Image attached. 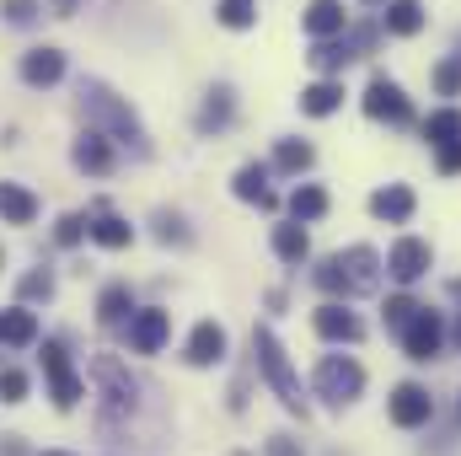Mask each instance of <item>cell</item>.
Returning a JSON list of instances; mask_svg holds the SVG:
<instances>
[{"mask_svg":"<svg viewBox=\"0 0 461 456\" xmlns=\"http://www.w3.org/2000/svg\"><path fill=\"white\" fill-rule=\"evenodd\" d=\"M76 108H81V118H86L92 129H103L113 145L134 150V156H150V140H145L140 118H134V108L118 97L113 87H103V81H81V87H76Z\"/></svg>","mask_w":461,"mask_h":456,"instance_id":"1","label":"cell"},{"mask_svg":"<svg viewBox=\"0 0 461 456\" xmlns=\"http://www.w3.org/2000/svg\"><path fill=\"white\" fill-rule=\"evenodd\" d=\"M317 279V290H328V296H375L381 290V252L375 247H348V252H333V258H322V269L312 274Z\"/></svg>","mask_w":461,"mask_h":456,"instance_id":"2","label":"cell"},{"mask_svg":"<svg viewBox=\"0 0 461 456\" xmlns=\"http://www.w3.org/2000/svg\"><path fill=\"white\" fill-rule=\"evenodd\" d=\"M252 354H258V370H263V381L274 387V397L290 408V414H312V403H306V392H301V376H295V365H290V354H285V343L274 339V328H252Z\"/></svg>","mask_w":461,"mask_h":456,"instance_id":"3","label":"cell"},{"mask_svg":"<svg viewBox=\"0 0 461 456\" xmlns=\"http://www.w3.org/2000/svg\"><path fill=\"white\" fill-rule=\"evenodd\" d=\"M312 392H317L328 408H348V403L365 392V365L348 360V354H322V360H317V376H312Z\"/></svg>","mask_w":461,"mask_h":456,"instance_id":"4","label":"cell"},{"mask_svg":"<svg viewBox=\"0 0 461 456\" xmlns=\"http://www.w3.org/2000/svg\"><path fill=\"white\" fill-rule=\"evenodd\" d=\"M38 360H43V376H49V397H54V408H59V414H70V408L86 397V381L70 370V354H65V343L49 339Z\"/></svg>","mask_w":461,"mask_h":456,"instance_id":"5","label":"cell"},{"mask_svg":"<svg viewBox=\"0 0 461 456\" xmlns=\"http://www.w3.org/2000/svg\"><path fill=\"white\" fill-rule=\"evenodd\" d=\"M446 349V323H440V312H429V306H419L413 317H408V328H402V354L408 360H435Z\"/></svg>","mask_w":461,"mask_h":456,"instance_id":"6","label":"cell"},{"mask_svg":"<svg viewBox=\"0 0 461 456\" xmlns=\"http://www.w3.org/2000/svg\"><path fill=\"white\" fill-rule=\"evenodd\" d=\"M172 333V317L161 312V306H134L129 312V323H123V343L134 349V354H156L161 343Z\"/></svg>","mask_w":461,"mask_h":456,"instance_id":"7","label":"cell"},{"mask_svg":"<svg viewBox=\"0 0 461 456\" xmlns=\"http://www.w3.org/2000/svg\"><path fill=\"white\" fill-rule=\"evenodd\" d=\"M70 161H76L86 178H108V172L118 167V145L103 134V129H92V123H86V129L76 134V145H70Z\"/></svg>","mask_w":461,"mask_h":456,"instance_id":"8","label":"cell"},{"mask_svg":"<svg viewBox=\"0 0 461 456\" xmlns=\"http://www.w3.org/2000/svg\"><path fill=\"white\" fill-rule=\"evenodd\" d=\"M429 263H435V247H429L424 236H402V242H392V252H386V274H392L397 285L424 279V274H429Z\"/></svg>","mask_w":461,"mask_h":456,"instance_id":"9","label":"cell"},{"mask_svg":"<svg viewBox=\"0 0 461 456\" xmlns=\"http://www.w3.org/2000/svg\"><path fill=\"white\" fill-rule=\"evenodd\" d=\"M386 414H392V424H397V430H419V424H429V419H435V397H429V387L402 381V387L392 392Z\"/></svg>","mask_w":461,"mask_h":456,"instance_id":"10","label":"cell"},{"mask_svg":"<svg viewBox=\"0 0 461 456\" xmlns=\"http://www.w3.org/2000/svg\"><path fill=\"white\" fill-rule=\"evenodd\" d=\"M365 114L370 118H386V123H413V103L402 97V87L397 81H386V76H370V87H365Z\"/></svg>","mask_w":461,"mask_h":456,"instance_id":"11","label":"cell"},{"mask_svg":"<svg viewBox=\"0 0 461 456\" xmlns=\"http://www.w3.org/2000/svg\"><path fill=\"white\" fill-rule=\"evenodd\" d=\"M312 328H317V339H328V343H359L365 339V323H359L348 306H339V301L317 306V312H312Z\"/></svg>","mask_w":461,"mask_h":456,"instance_id":"12","label":"cell"},{"mask_svg":"<svg viewBox=\"0 0 461 456\" xmlns=\"http://www.w3.org/2000/svg\"><path fill=\"white\" fill-rule=\"evenodd\" d=\"M226 349H230V339H226V328H221V323H199V328L188 333L183 360H188V365H199V370H210V365H221V360H226Z\"/></svg>","mask_w":461,"mask_h":456,"instance_id":"13","label":"cell"},{"mask_svg":"<svg viewBox=\"0 0 461 456\" xmlns=\"http://www.w3.org/2000/svg\"><path fill=\"white\" fill-rule=\"evenodd\" d=\"M86 236H92L97 247H108V252H123V247L134 242V226H129L123 215H113L108 205H97V210L86 215Z\"/></svg>","mask_w":461,"mask_h":456,"instance_id":"14","label":"cell"},{"mask_svg":"<svg viewBox=\"0 0 461 456\" xmlns=\"http://www.w3.org/2000/svg\"><path fill=\"white\" fill-rule=\"evenodd\" d=\"M301 27H306V38H312V43H317V38H339V32H348L344 0H312V5H306V16H301Z\"/></svg>","mask_w":461,"mask_h":456,"instance_id":"15","label":"cell"},{"mask_svg":"<svg viewBox=\"0 0 461 456\" xmlns=\"http://www.w3.org/2000/svg\"><path fill=\"white\" fill-rule=\"evenodd\" d=\"M22 81L27 87H54V81H65V54L59 49H27L22 54Z\"/></svg>","mask_w":461,"mask_h":456,"instance_id":"16","label":"cell"},{"mask_svg":"<svg viewBox=\"0 0 461 456\" xmlns=\"http://www.w3.org/2000/svg\"><path fill=\"white\" fill-rule=\"evenodd\" d=\"M230 188H236V199H241V205L279 210V199H274V188H268V167H258V161H247V167L230 178Z\"/></svg>","mask_w":461,"mask_h":456,"instance_id":"17","label":"cell"},{"mask_svg":"<svg viewBox=\"0 0 461 456\" xmlns=\"http://www.w3.org/2000/svg\"><path fill=\"white\" fill-rule=\"evenodd\" d=\"M413 210H419V199H413V188H402V183H386V188H375V194H370V215H375V221L402 226Z\"/></svg>","mask_w":461,"mask_h":456,"instance_id":"18","label":"cell"},{"mask_svg":"<svg viewBox=\"0 0 461 456\" xmlns=\"http://www.w3.org/2000/svg\"><path fill=\"white\" fill-rule=\"evenodd\" d=\"M0 221L5 226H32L38 221V194L22 183H0Z\"/></svg>","mask_w":461,"mask_h":456,"instance_id":"19","label":"cell"},{"mask_svg":"<svg viewBox=\"0 0 461 456\" xmlns=\"http://www.w3.org/2000/svg\"><path fill=\"white\" fill-rule=\"evenodd\" d=\"M344 108V81H333V76H322V81H312L306 92H301V114L306 118H328Z\"/></svg>","mask_w":461,"mask_h":456,"instance_id":"20","label":"cell"},{"mask_svg":"<svg viewBox=\"0 0 461 456\" xmlns=\"http://www.w3.org/2000/svg\"><path fill=\"white\" fill-rule=\"evenodd\" d=\"M306 59H312V70H322V76H339L348 59H359V54H354V43H348L344 32H339V38H317Z\"/></svg>","mask_w":461,"mask_h":456,"instance_id":"21","label":"cell"},{"mask_svg":"<svg viewBox=\"0 0 461 456\" xmlns=\"http://www.w3.org/2000/svg\"><path fill=\"white\" fill-rule=\"evenodd\" d=\"M381 11H386L381 22H386L392 38H413V32H424V5H419V0H386Z\"/></svg>","mask_w":461,"mask_h":456,"instance_id":"22","label":"cell"},{"mask_svg":"<svg viewBox=\"0 0 461 456\" xmlns=\"http://www.w3.org/2000/svg\"><path fill=\"white\" fill-rule=\"evenodd\" d=\"M0 343H5V349H27V343H38V317H32L27 306L0 312Z\"/></svg>","mask_w":461,"mask_h":456,"instance_id":"23","label":"cell"},{"mask_svg":"<svg viewBox=\"0 0 461 456\" xmlns=\"http://www.w3.org/2000/svg\"><path fill=\"white\" fill-rule=\"evenodd\" d=\"M129 312H134V290H129V285H108V290L97 296V323H103V328H123Z\"/></svg>","mask_w":461,"mask_h":456,"instance_id":"24","label":"cell"},{"mask_svg":"<svg viewBox=\"0 0 461 456\" xmlns=\"http://www.w3.org/2000/svg\"><path fill=\"white\" fill-rule=\"evenodd\" d=\"M306 252H312V236H306L301 221L274 226V258H279V263H306Z\"/></svg>","mask_w":461,"mask_h":456,"instance_id":"25","label":"cell"},{"mask_svg":"<svg viewBox=\"0 0 461 456\" xmlns=\"http://www.w3.org/2000/svg\"><path fill=\"white\" fill-rule=\"evenodd\" d=\"M312 161H317V150L306 140H279L274 145V172H285V178H301Z\"/></svg>","mask_w":461,"mask_h":456,"instance_id":"26","label":"cell"},{"mask_svg":"<svg viewBox=\"0 0 461 456\" xmlns=\"http://www.w3.org/2000/svg\"><path fill=\"white\" fill-rule=\"evenodd\" d=\"M290 215L306 226V221H322L328 215V188H317V183H301L295 194H290Z\"/></svg>","mask_w":461,"mask_h":456,"instance_id":"27","label":"cell"},{"mask_svg":"<svg viewBox=\"0 0 461 456\" xmlns=\"http://www.w3.org/2000/svg\"><path fill=\"white\" fill-rule=\"evenodd\" d=\"M230 114H236V108H230V87H215V92L204 97V108H199V134H221L230 123Z\"/></svg>","mask_w":461,"mask_h":456,"instance_id":"28","label":"cell"},{"mask_svg":"<svg viewBox=\"0 0 461 456\" xmlns=\"http://www.w3.org/2000/svg\"><path fill=\"white\" fill-rule=\"evenodd\" d=\"M424 140H429V145L461 140V108H440V114H429V118H424Z\"/></svg>","mask_w":461,"mask_h":456,"instance_id":"29","label":"cell"},{"mask_svg":"<svg viewBox=\"0 0 461 456\" xmlns=\"http://www.w3.org/2000/svg\"><path fill=\"white\" fill-rule=\"evenodd\" d=\"M16 301H22V306H32V301H54V274H49V269H32V274H22V285H16Z\"/></svg>","mask_w":461,"mask_h":456,"instance_id":"30","label":"cell"},{"mask_svg":"<svg viewBox=\"0 0 461 456\" xmlns=\"http://www.w3.org/2000/svg\"><path fill=\"white\" fill-rule=\"evenodd\" d=\"M215 16H221V27L241 32V27H252V22H258V0H221V5H215Z\"/></svg>","mask_w":461,"mask_h":456,"instance_id":"31","label":"cell"},{"mask_svg":"<svg viewBox=\"0 0 461 456\" xmlns=\"http://www.w3.org/2000/svg\"><path fill=\"white\" fill-rule=\"evenodd\" d=\"M27 392H32V381H27V370H16V365H0V403H27Z\"/></svg>","mask_w":461,"mask_h":456,"instance_id":"32","label":"cell"},{"mask_svg":"<svg viewBox=\"0 0 461 456\" xmlns=\"http://www.w3.org/2000/svg\"><path fill=\"white\" fill-rule=\"evenodd\" d=\"M0 16H5L11 27H32V22L43 16V0H0Z\"/></svg>","mask_w":461,"mask_h":456,"instance_id":"33","label":"cell"},{"mask_svg":"<svg viewBox=\"0 0 461 456\" xmlns=\"http://www.w3.org/2000/svg\"><path fill=\"white\" fill-rule=\"evenodd\" d=\"M413 312H419V301H413V296H392V301H386V312H381V317H386V328H392V333H402V328H408V317H413Z\"/></svg>","mask_w":461,"mask_h":456,"instance_id":"34","label":"cell"},{"mask_svg":"<svg viewBox=\"0 0 461 456\" xmlns=\"http://www.w3.org/2000/svg\"><path fill=\"white\" fill-rule=\"evenodd\" d=\"M54 242L59 247H81L86 242V215H59L54 221Z\"/></svg>","mask_w":461,"mask_h":456,"instance_id":"35","label":"cell"},{"mask_svg":"<svg viewBox=\"0 0 461 456\" xmlns=\"http://www.w3.org/2000/svg\"><path fill=\"white\" fill-rule=\"evenodd\" d=\"M435 87H440L446 97H456V92H461V54H456V59H440V65H435Z\"/></svg>","mask_w":461,"mask_h":456,"instance_id":"36","label":"cell"},{"mask_svg":"<svg viewBox=\"0 0 461 456\" xmlns=\"http://www.w3.org/2000/svg\"><path fill=\"white\" fill-rule=\"evenodd\" d=\"M156 236H161V242H177V247H188V242H194L188 226H183L177 215H156Z\"/></svg>","mask_w":461,"mask_h":456,"instance_id":"37","label":"cell"},{"mask_svg":"<svg viewBox=\"0 0 461 456\" xmlns=\"http://www.w3.org/2000/svg\"><path fill=\"white\" fill-rule=\"evenodd\" d=\"M435 167H440L446 178H456V172H461V140H446V145H435Z\"/></svg>","mask_w":461,"mask_h":456,"instance_id":"38","label":"cell"},{"mask_svg":"<svg viewBox=\"0 0 461 456\" xmlns=\"http://www.w3.org/2000/svg\"><path fill=\"white\" fill-rule=\"evenodd\" d=\"M268 456H306V451H301V441H290V435H274V441H268Z\"/></svg>","mask_w":461,"mask_h":456,"instance_id":"39","label":"cell"},{"mask_svg":"<svg viewBox=\"0 0 461 456\" xmlns=\"http://www.w3.org/2000/svg\"><path fill=\"white\" fill-rule=\"evenodd\" d=\"M0 456H27V441L22 435H0Z\"/></svg>","mask_w":461,"mask_h":456,"instance_id":"40","label":"cell"},{"mask_svg":"<svg viewBox=\"0 0 461 456\" xmlns=\"http://www.w3.org/2000/svg\"><path fill=\"white\" fill-rule=\"evenodd\" d=\"M76 5H81V0H54V11H59V16H76Z\"/></svg>","mask_w":461,"mask_h":456,"instance_id":"41","label":"cell"},{"mask_svg":"<svg viewBox=\"0 0 461 456\" xmlns=\"http://www.w3.org/2000/svg\"><path fill=\"white\" fill-rule=\"evenodd\" d=\"M451 343H456V349H461V317H456V328H451Z\"/></svg>","mask_w":461,"mask_h":456,"instance_id":"42","label":"cell"},{"mask_svg":"<svg viewBox=\"0 0 461 456\" xmlns=\"http://www.w3.org/2000/svg\"><path fill=\"white\" fill-rule=\"evenodd\" d=\"M43 456H76V451H43Z\"/></svg>","mask_w":461,"mask_h":456,"instance_id":"43","label":"cell"},{"mask_svg":"<svg viewBox=\"0 0 461 456\" xmlns=\"http://www.w3.org/2000/svg\"><path fill=\"white\" fill-rule=\"evenodd\" d=\"M365 5H386V0H365Z\"/></svg>","mask_w":461,"mask_h":456,"instance_id":"44","label":"cell"},{"mask_svg":"<svg viewBox=\"0 0 461 456\" xmlns=\"http://www.w3.org/2000/svg\"><path fill=\"white\" fill-rule=\"evenodd\" d=\"M0 269H5V247H0Z\"/></svg>","mask_w":461,"mask_h":456,"instance_id":"45","label":"cell"},{"mask_svg":"<svg viewBox=\"0 0 461 456\" xmlns=\"http://www.w3.org/2000/svg\"><path fill=\"white\" fill-rule=\"evenodd\" d=\"M230 456H247V451H230Z\"/></svg>","mask_w":461,"mask_h":456,"instance_id":"46","label":"cell"}]
</instances>
